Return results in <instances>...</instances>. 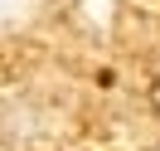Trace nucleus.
<instances>
[{"label":"nucleus","instance_id":"f03ea898","mask_svg":"<svg viewBox=\"0 0 160 151\" xmlns=\"http://www.w3.org/2000/svg\"><path fill=\"white\" fill-rule=\"evenodd\" d=\"M155 151H160V146H155Z\"/></svg>","mask_w":160,"mask_h":151},{"label":"nucleus","instance_id":"f257e3e1","mask_svg":"<svg viewBox=\"0 0 160 151\" xmlns=\"http://www.w3.org/2000/svg\"><path fill=\"white\" fill-rule=\"evenodd\" d=\"M150 102H155V112H160V78H155V88H150Z\"/></svg>","mask_w":160,"mask_h":151}]
</instances>
